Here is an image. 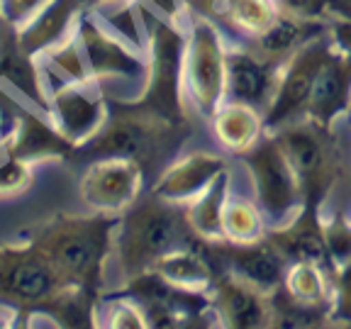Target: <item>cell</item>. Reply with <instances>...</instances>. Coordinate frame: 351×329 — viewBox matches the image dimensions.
Segmentation results:
<instances>
[{
  "instance_id": "6da1fadb",
  "label": "cell",
  "mask_w": 351,
  "mask_h": 329,
  "mask_svg": "<svg viewBox=\"0 0 351 329\" xmlns=\"http://www.w3.org/2000/svg\"><path fill=\"white\" fill-rule=\"evenodd\" d=\"M120 215H56L29 234L66 291L100 295Z\"/></svg>"
},
{
  "instance_id": "7a4b0ae2",
  "label": "cell",
  "mask_w": 351,
  "mask_h": 329,
  "mask_svg": "<svg viewBox=\"0 0 351 329\" xmlns=\"http://www.w3.org/2000/svg\"><path fill=\"white\" fill-rule=\"evenodd\" d=\"M188 134V125L164 120L139 105L108 100V117L93 137L76 147L73 159H120L137 161L144 173L156 175L173 161L176 151Z\"/></svg>"
},
{
  "instance_id": "3957f363",
  "label": "cell",
  "mask_w": 351,
  "mask_h": 329,
  "mask_svg": "<svg viewBox=\"0 0 351 329\" xmlns=\"http://www.w3.org/2000/svg\"><path fill=\"white\" fill-rule=\"evenodd\" d=\"M197 241L186 205L169 203L164 197L142 195L137 203L120 215L115 234L117 266L122 271V285L149 273L159 258L176 249Z\"/></svg>"
},
{
  "instance_id": "277c9868",
  "label": "cell",
  "mask_w": 351,
  "mask_h": 329,
  "mask_svg": "<svg viewBox=\"0 0 351 329\" xmlns=\"http://www.w3.org/2000/svg\"><path fill=\"white\" fill-rule=\"evenodd\" d=\"M271 134L278 139L300 183L302 210L319 215V208L337 181V164H339L332 130H324L305 117L278 127Z\"/></svg>"
},
{
  "instance_id": "5b68a950",
  "label": "cell",
  "mask_w": 351,
  "mask_h": 329,
  "mask_svg": "<svg viewBox=\"0 0 351 329\" xmlns=\"http://www.w3.org/2000/svg\"><path fill=\"white\" fill-rule=\"evenodd\" d=\"M149 71L147 86L139 100H132L164 120L191 125L183 100V66H186V37L181 29L161 17H149Z\"/></svg>"
},
{
  "instance_id": "8992f818",
  "label": "cell",
  "mask_w": 351,
  "mask_h": 329,
  "mask_svg": "<svg viewBox=\"0 0 351 329\" xmlns=\"http://www.w3.org/2000/svg\"><path fill=\"white\" fill-rule=\"evenodd\" d=\"M66 293L71 291L29 239L0 247V305L17 313H49Z\"/></svg>"
},
{
  "instance_id": "52a82bcc",
  "label": "cell",
  "mask_w": 351,
  "mask_h": 329,
  "mask_svg": "<svg viewBox=\"0 0 351 329\" xmlns=\"http://www.w3.org/2000/svg\"><path fill=\"white\" fill-rule=\"evenodd\" d=\"M241 164L247 166L254 183V200L263 212V219L280 227L291 222L302 210V193L291 161L280 149L274 134H263L249 151L241 154Z\"/></svg>"
},
{
  "instance_id": "ba28073f",
  "label": "cell",
  "mask_w": 351,
  "mask_h": 329,
  "mask_svg": "<svg viewBox=\"0 0 351 329\" xmlns=\"http://www.w3.org/2000/svg\"><path fill=\"white\" fill-rule=\"evenodd\" d=\"M183 83L188 86V95L197 115L213 117L215 110L225 103L227 49L222 44L219 27L208 17L191 15Z\"/></svg>"
},
{
  "instance_id": "9c48e42d",
  "label": "cell",
  "mask_w": 351,
  "mask_h": 329,
  "mask_svg": "<svg viewBox=\"0 0 351 329\" xmlns=\"http://www.w3.org/2000/svg\"><path fill=\"white\" fill-rule=\"evenodd\" d=\"M332 47H335V42H332L329 32L319 34V37L310 39L305 47H300L291 59L280 66L274 98H271L269 108L263 112L266 132H274L283 125L305 120L315 78H317L322 64L327 61Z\"/></svg>"
},
{
  "instance_id": "30bf717a",
  "label": "cell",
  "mask_w": 351,
  "mask_h": 329,
  "mask_svg": "<svg viewBox=\"0 0 351 329\" xmlns=\"http://www.w3.org/2000/svg\"><path fill=\"white\" fill-rule=\"evenodd\" d=\"M144 178L147 173L137 161L108 156L86 166L78 183V193L93 212L122 215L142 197Z\"/></svg>"
},
{
  "instance_id": "8fae6325",
  "label": "cell",
  "mask_w": 351,
  "mask_h": 329,
  "mask_svg": "<svg viewBox=\"0 0 351 329\" xmlns=\"http://www.w3.org/2000/svg\"><path fill=\"white\" fill-rule=\"evenodd\" d=\"M203 249L217 271L247 280L269 295L283 288L285 271L291 266L266 236L249 244H234L227 239L203 241Z\"/></svg>"
},
{
  "instance_id": "7c38bea8",
  "label": "cell",
  "mask_w": 351,
  "mask_h": 329,
  "mask_svg": "<svg viewBox=\"0 0 351 329\" xmlns=\"http://www.w3.org/2000/svg\"><path fill=\"white\" fill-rule=\"evenodd\" d=\"M208 297L219 329H271L274 302L256 285L219 271Z\"/></svg>"
},
{
  "instance_id": "4fadbf2b",
  "label": "cell",
  "mask_w": 351,
  "mask_h": 329,
  "mask_svg": "<svg viewBox=\"0 0 351 329\" xmlns=\"http://www.w3.org/2000/svg\"><path fill=\"white\" fill-rule=\"evenodd\" d=\"M227 159L215 151H191L181 159H173L152 186L154 195L164 197L169 203L188 205L200 197L219 175L225 173Z\"/></svg>"
},
{
  "instance_id": "5bb4252c",
  "label": "cell",
  "mask_w": 351,
  "mask_h": 329,
  "mask_svg": "<svg viewBox=\"0 0 351 329\" xmlns=\"http://www.w3.org/2000/svg\"><path fill=\"white\" fill-rule=\"evenodd\" d=\"M351 108V54L332 47L327 61L315 78L305 117L315 125L332 130Z\"/></svg>"
},
{
  "instance_id": "9a60e30c",
  "label": "cell",
  "mask_w": 351,
  "mask_h": 329,
  "mask_svg": "<svg viewBox=\"0 0 351 329\" xmlns=\"http://www.w3.org/2000/svg\"><path fill=\"white\" fill-rule=\"evenodd\" d=\"M278 66L263 61L249 47L227 49V83L225 98L232 103L249 105V108L266 112L274 98L276 81H278Z\"/></svg>"
},
{
  "instance_id": "2e32d148",
  "label": "cell",
  "mask_w": 351,
  "mask_h": 329,
  "mask_svg": "<svg viewBox=\"0 0 351 329\" xmlns=\"http://www.w3.org/2000/svg\"><path fill=\"white\" fill-rule=\"evenodd\" d=\"M86 86L88 83H66L56 88L47 108L56 130L76 147L93 137L108 117V100L88 95Z\"/></svg>"
},
{
  "instance_id": "e0dca14e",
  "label": "cell",
  "mask_w": 351,
  "mask_h": 329,
  "mask_svg": "<svg viewBox=\"0 0 351 329\" xmlns=\"http://www.w3.org/2000/svg\"><path fill=\"white\" fill-rule=\"evenodd\" d=\"M0 147L5 149L15 159L27 161H49V159H73L76 144L61 134L54 127V122H44L34 117L32 112L17 110L15 120H12V130L0 137Z\"/></svg>"
},
{
  "instance_id": "ac0fdd59",
  "label": "cell",
  "mask_w": 351,
  "mask_h": 329,
  "mask_svg": "<svg viewBox=\"0 0 351 329\" xmlns=\"http://www.w3.org/2000/svg\"><path fill=\"white\" fill-rule=\"evenodd\" d=\"M78 44L83 49V61H86L88 76L95 81L103 78H137L144 73V64L125 49L115 37H110L108 32L93 25L88 17L81 15L76 29Z\"/></svg>"
},
{
  "instance_id": "d6986e66",
  "label": "cell",
  "mask_w": 351,
  "mask_h": 329,
  "mask_svg": "<svg viewBox=\"0 0 351 329\" xmlns=\"http://www.w3.org/2000/svg\"><path fill=\"white\" fill-rule=\"evenodd\" d=\"M319 34H327V17H300L278 10L269 27L249 39V49L280 69L300 47Z\"/></svg>"
},
{
  "instance_id": "ffe728a7",
  "label": "cell",
  "mask_w": 351,
  "mask_h": 329,
  "mask_svg": "<svg viewBox=\"0 0 351 329\" xmlns=\"http://www.w3.org/2000/svg\"><path fill=\"white\" fill-rule=\"evenodd\" d=\"M0 81L15 86L39 108H49V100L44 98L42 81H39V66L34 64L32 54L22 47L20 27H15L3 15H0Z\"/></svg>"
},
{
  "instance_id": "44dd1931",
  "label": "cell",
  "mask_w": 351,
  "mask_h": 329,
  "mask_svg": "<svg viewBox=\"0 0 351 329\" xmlns=\"http://www.w3.org/2000/svg\"><path fill=\"white\" fill-rule=\"evenodd\" d=\"M266 239L288 258V263L295 261H315L329 269L327 247L322 234V217L315 212H300L280 227L266 230Z\"/></svg>"
},
{
  "instance_id": "7402d4cb",
  "label": "cell",
  "mask_w": 351,
  "mask_h": 329,
  "mask_svg": "<svg viewBox=\"0 0 351 329\" xmlns=\"http://www.w3.org/2000/svg\"><path fill=\"white\" fill-rule=\"evenodd\" d=\"M149 273H156L166 283L181 288V291L208 293L219 271L215 269V263L205 254L203 239H197L188 247L176 249V252L166 254L164 258H159Z\"/></svg>"
},
{
  "instance_id": "603a6c76",
  "label": "cell",
  "mask_w": 351,
  "mask_h": 329,
  "mask_svg": "<svg viewBox=\"0 0 351 329\" xmlns=\"http://www.w3.org/2000/svg\"><path fill=\"white\" fill-rule=\"evenodd\" d=\"M210 120H213V132L219 147L227 149L230 154H237V156L249 151L266 132L263 115L258 110L241 103H232V100H225L219 105Z\"/></svg>"
},
{
  "instance_id": "cb8c5ba5",
  "label": "cell",
  "mask_w": 351,
  "mask_h": 329,
  "mask_svg": "<svg viewBox=\"0 0 351 329\" xmlns=\"http://www.w3.org/2000/svg\"><path fill=\"white\" fill-rule=\"evenodd\" d=\"M81 15L83 10L78 5V0H49L27 25L20 27L22 47L32 56L37 51L51 49L59 39H66L69 25Z\"/></svg>"
},
{
  "instance_id": "d4e9b609",
  "label": "cell",
  "mask_w": 351,
  "mask_h": 329,
  "mask_svg": "<svg viewBox=\"0 0 351 329\" xmlns=\"http://www.w3.org/2000/svg\"><path fill=\"white\" fill-rule=\"evenodd\" d=\"M280 291L300 305L319 307L332 313V283L329 269L315 261H295L288 266Z\"/></svg>"
},
{
  "instance_id": "484cf974",
  "label": "cell",
  "mask_w": 351,
  "mask_h": 329,
  "mask_svg": "<svg viewBox=\"0 0 351 329\" xmlns=\"http://www.w3.org/2000/svg\"><path fill=\"white\" fill-rule=\"evenodd\" d=\"M230 183H232L230 171H225L203 195L186 205L188 222H191L197 239L203 241L222 239V215H225L227 197H230Z\"/></svg>"
},
{
  "instance_id": "4316f807",
  "label": "cell",
  "mask_w": 351,
  "mask_h": 329,
  "mask_svg": "<svg viewBox=\"0 0 351 329\" xmlns=\"http://www.w3.org/2000/svg\"><path fill=\"white\" fill-rule=\"evenodd\" d=\"M266 236L263 212L258 210L256 200L244 195L227 197L225 215H222V239L234 244H249Z\"/></svg>"
},
{
  "instance_id": "83f0119b",
  "label": "cell",
  "mask_w": 351,
  "mask_h": 329,
  "mask_svg": "<svg viewBox=\"0 0 351 329\" xmlns=\"http://www.w3.org/2000/svg\"><path fill=\"white\" fill-rule=\"evenodd\" d=\"M95 327L98 329H152L142 302L120 291V295H105L95 302Z\"/></svg>"
},
{
  "instance_id": "f1b7e54d",
  "label": "cell",
  "mask_w": 351,
  "mask_h": 329,
  "mask_svg": "<svg viewBox=\"0 0 351 329\" xmlns=\"http://www.w3.org/2000/svg\"><path fill=\"white\" fill-rule=\"evenodd\" d=\"M276 15H278L276 0H234L227 15V25L252 39L269 27Z\"/></svg>"
},
{
  "instance_id": "f546056e",
  "label": "cell",
  "mask_w": 351,
  "mask_h": 329,
  "mask_svg": "<svg viewBox=\"0 0 351 329\" xmlns=\"http://www.w3.org/2000/svg\"><path fill=\"white\" fill-rule=\"evenodd\" d=\"M322 234H324V247H327L329 269L349 261L351 258V219H346L344 215H335V217L322 219Z\"/></svg>"
},
{
  "instance_id": "4dcf8cb0",
  "label": "cell",
  "mask_w": 351,
  "mask_h": 329,
  "mask_svg": "<svg viewBox=\"0 0 351 329\" xmlns=\"http://www.w3.org/2000/svg\"><path fill=\"white\" fill-rule=\"evenodd\" d=\"M32 183V164L15 159L0 147V197H12L27 191Z\"/></svg>"
},
{
  "instance_id": "1f68e13d",
  "label": "cell",
  "mask_w": 351,
  "mask_h": 329,
  "mask_svg": "<svg viewBox=\"0 0 351 329\" xmlns=\"http://www.w3.org/2000/svg\"><path fill=\"white\" fill-rule=\"evenodd\" d=\"M332 283V317L351 324V258L329 269Z\"/></svg>"
},
{
  "instance_id": "d6a6232c",
  "label": "cell",
  "mask_w": 351,
  "mask_h": 329,
  "mask_svg": "<svg viewBox=\"0 0 351 329\" xmlns=\"http://www.w3.org/2000/svg\"><path fill=\"white\" fill-rule=\"evenodd\" d=\"M49 59H51V64L64 73V76L71 78V83H88L90 81L88 69H86V61H83L81 54H78V39L66 37L64 44H59L56 49L49 51Z\"/></svg>"
},
{
  "instance_id": "836d02e7",
  "label": "cell",
  "mask_w": 351,
  "mask_h": 329,
  "mask_svg": "<svg viewBox=\"0 0 351 329\" xmlns=\"http://www.w3.org/2000/svg\"><path fill=\"white\" fill-rule=\"evenodd\" d=\"M49 0H0V15L8 22H12L15 27L27 25Z\"/></svg>"
},
{
  "instance_id": "e575fe53",
  "label": "cell",
  "mask_w": 351,
  "mask_h": 329,
  "mask_svg": "<svg viewBox=\"0 0 351 329\" xmlns=\"http://www.w3.org/2000/svg\"><path fill=\"white\" fill-rule=\"evenodd\" d=\"M193 10V15L208 17L215 25H227V15L234 0H183Z\"/></svg>"
},
{
  "instance_id": "d590c367",
  "label": "cell",
  "mask_w": 351,
  "mask_h": 329,
  "mask_svg": "<svg viewBox=\"0 0 351 329\" xmlns=\"http://www.w3.org/2000/svg\"><path fill=\"white\" fill-rule=\"evenodd\" d=\"M276 5L300 17H327V0H276Z\"/></svg>"
},
{
  "instance_id": "8d00e7d4",
  "label": "cell",
  "mask_w": 351,
  "mask_h": 329,
  "mask_svg": "<svg viewBox=\"0 0 351 329\" xmlns=\"http://www.w3.org/2000/svg\"><path fill=\"white\" fill-rule=\"evenodd\" d=\"M327 32H329V37H332V42H335L341 51L351 54V20L327 17Z\"/></svg>"
},
{
  "instance_id": "74e56055",
  "label": "cell",
  "mask_w": 351,
  "mask_h": 329,
  "mask_svg": "<svg viewBox=\"0 0 351 329\" xmlns=\"http://www.w3.org/2000/svg\"><path fill=\"white\" fill-rule=\"evenodd\" d=\"M327 17L351 20V0H327Z\"/></svg>"
},
{
  "instance_id": "f35d334b",
  "label": "cell",
  "mask_w": 351,
  "mask_h": 329,
  "mask_svg": "<svg viewBox=\"0 0 351 329\" xmlns=\"http://www.w3.org/2000/svg\"><path fill=\"white\" fill-rule=\"evenodd\" d=\"M17 310L12 307H0V329H15L17 327Z\"/></svg>"
},
{
  "instance_id": "ab89813d",
  "label": "cell",
  "mask_w": 351,
  "mask_h": 329,
  "mask_svg": "<svg viewBox=\"0 0 351 329\" xmlns=\"http://www.w3.org/2000/svg\"><path fill=\"white\" fill-rule=\"evenodd\" d=\"M105 3H115V0H78V5H81V10H95V8L105 5Z\"/></svg>"
}]
</instances>
